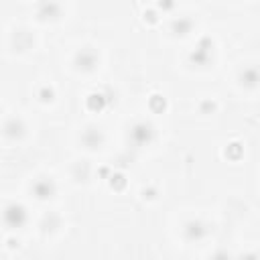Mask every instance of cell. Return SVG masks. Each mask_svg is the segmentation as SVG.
I'll return each instance as SVG.
<instances>
[{
  "label": "cell",
  "instance_id": "1",
  "mask_svg": "<svg viewBox=\"0 0 260 260\" xmlns=\"http://www.w3.org/2000/svg\"><path fill=\"white\" fill-rule=\"evenodd\" d=\"M2 221L8 230H20L27 226L29 221V214H27V207L22 203H17V201H10L4 205L2 209Z\"/></svg>",
  "mask_w": 260,
  "mask_h": 260
},
{
  "label": "cell",
  "instance_id": "2",
  "mask_svg": "<svg viewBox=\"0 0 260 260\" xmlns=\"http://www.w3.org/2000/svg\"><path fill=\"white\" fill-rule=\"evenodd\" d=\"M155 126L151 124V122H146V120H139V122H134V124L130 126V132H128V140L132 146L136 148H142V146H148L153 140H155Z\"/></svg>",
  "mask_w": 260,
  "mask_h": 260
},
{
  "label": "cell",
  "instance_id": "3",
  "mask_svg": "<svg viewBox=\"0 0 260 260\" xmlns=\"http://www.w3.org/2000/svg\"><path fill=\"white\" fill-rule=\"evenodd\" d=\"M189 61L191 65H197V67H207L209 63L214 61V39L212 37L203 35L200 41H197L195 49L189 53Z\"/></svg>",
  "mask_w": 260,
  "mask_h": 260
},
{
  "label": "cell",
  "instance_id": "4",
  "mask_svg": "<svg viewBox=\"0 0 260 260\" xmlns=\"http://www.w3.org/2000/svg\"><path fill=\"white\" fill-rule=\"evenodd\" d=\"M98 63H100V57H98V53L94 51L92 47H83L76 55H73V65H76L80 71L90 73V71H94L98 67Z\"/></svg>",
  "mask_w": 260,
  "mask_h": 260
},
{
  "label": "cell",
  "instance_id": "5",
  "mask_svg": "<svg viewBox=\"0 0 260 260\" xmlns=\"http://www.w3.org/2000/svg\"><path fill=\"white\" fill-rule=\"evenodd\" d=\"M61 4L57 0H39V4H37V19L47 22V20H57L61 17Z\"/></svg>",
  "mask_w": 260,
  "mask_h": 260
},
{
  "label": "cell",
  "instance_id": "6",
  "mask_svg": "<svg viewBox=\"0 0 260 260\" xmlns=\"http://www.w3.org/2000/svg\"><path fill=\"white\" fill-rule=\"evenodd\" d=\"M55 191H57V185H55L53 179H49V177H41V179H37L33 183V195L39 201H49L55 195Z\"/></svg>",
  "mask_w": 260,
  "mask_h": 260
},
{
  "label": "cell",
  "instance_id": "7",
  "mask_svg": "<svg viewBox=\"0 0 260 260\" xmlns=\"http://www.w3.org/2000/svg\"><path fill=\"white\" fill-rule=\"evenodd\" d=\"M2 134L6 136L8 140H20L24 134H27V124L22 122V118H17V116H12L4 122V126H2Z\"/></svg>",
  "mask_w": 260,
  "mask_h": 260
},
{
  "label": "cell",
  "instance_id": "8",
  "mask_svg": "<svg viewBox=\"0 0 260 260\" xmlns=\"http://www.w3.org/2000/svg\"><path fill=\"white\" fill-rule=\"evenodd\" d=\"M104 142H106V134L100 128H98V126H88V128L81 132V144L85 148H90V151L100 148Z\"/></svg>",
  "mask_w": 260,
  "mask_h": 260
},
{
  "label": "cell",
  "instance_id": "9",
  "mask_svg": "<svg viewBox=\"0 0 260 260\" xmlns=\"http://www.w3.org/2000/svg\"><path fill=\"white\" fill-rule=\"evenodd\" d=\"M207 232L209 228L203 224L201 220H189L187 224H185L183 228V234H185V240H189V242H200L207 236Z\"/></svg>",
  "mask_w": 260,
  "mask_h": 260
},
{
  "label": "cell",
  "instance_id": "10",
  "mask_svg": "<svg viewBox=\"0 0 260 260\" xmlns=\"http://www.w3.org/2000/svg\"><path fill=\"white\" fill-rule=\"evenodd\" d=\"M12 45H15L17 51L24 53V51H29V49H33L35 39H33V35H31L29 31L20 29V31H17V33H15V37H12Z\"/></svg>",
  "mask_w": 260,
  "mask_h": 260
},
{
  "label": "cell",
  "instance_id": "11",
  "mask_svg": "<svg viewBox=\"0 0 260 260\" xmlns=\"http://www.w3.org/2000/svg\"><path fill=\"white\" fill-rule=\"evenodd\" d=\"M108 104L110 102H108V98H106L104 92H94V94H90L88 98H85V106H88L90 112H96V114H100Z\"/></svg>",
  "mask_w": 260,
  "mask_h": 260
},
{
  "label": "cell",
  "instance_id": "12",
  "mask_svg": "<svg viewBox=\"0 0 260 260\" xmlns=\"http://www.w3.org/2000/svg\"><path fill=\"white\" fill-rule=\"evenodd\" d=\"M193 29V20L189 17H179V19H173L171 20V33L175 37H185L189 35Z\"/></svg>",
  "mask_w": 260,
  "mask_h": 260
},
{
  "label": "cell",
  "instance_id": "13",
  "mask_svg": "<svg viewBox=\"0 0 260 260\" xmlns=\"http://www.w3.org/2000/svg\"><path fill=\"white\" fill-rule=\"evenodd\" d=\"M258 81H260V76H258V69L256 67H246L240 73V83L244 85V88L254 90L256 85H258Z\"/></svg>",
  "mask_w": 260,
  "mask_h": 260
},
{
  "label": "cell",
  "instance_id": "14",
  "mask_svg": "<svg viewBox=\"0 0 260 260\" xmlns=\"http://www.w3.org/2000/svg\"><path fill=\"white\" fill-rule=\"evenodd\" d=\"M61 216L59 214H53V212H49L45 218H43V221H41V228H43V232H55V230H59L61 228Z\"/></svg>",
  "mask_w": 260,
  "mask_h": 260
},
{
  "label": "cell",
  "instance_id": "15",
  "mask_svg": "<svg viewBox=\"0 0 260 260\" xmlns=\"http://www.w3.org/2000/svg\"><path fill=\"white\" fill-rule=\"evenodd\" d=\"M71 175H73V179H76V181H88V177H90V163H88V160H80V163H76V165H73V169H71Z\"/></svg>",
  "mask_w": 260,
  "mask_h": 260
},
{
  "label": "cell",
  "instance_id": "16",
  "mask_svg": "<svg viewBox=\"0 0 260 260\" xmlns=\"http://www.w3.org/2000/svg\"><path fill=\"white\" fill-rule=\"evenodd\" d=\"M148 108H151L155 114H163L167 110V98L160 96V94H153L148 98Z\"/></svg>",
  "mask_w": 260,
  "mask_h": 260
},
{
  "label": "cell",
  "instance_id": "17",
  "mask_svg": "<svg viewBox=\"0 0 260 260\" xmlns=\"http://www.w3.org/2000/svg\"><path fill=\"white\" fill-rule=\"evenodd\" d=\"M126 175H124V173H114L112 171V175H110L108 177V185H110V187H112L114 191H124L126 189Z\"/></svg>",
  "mask_w": 260,
  "mask_h": 260
},
{
  "label": "cell",
  "instance_id": "18",
  "mask_svg": "<svg viewBox=\"0 0 260 260\" xmlns=\"http://www.w3.org/2000/svg\"><path fill=\"white\" fill-rule=\"evenodd\" d=\"M224 155H226V159H230V160H240L242 155H244V146H242V142H238V140L230 142V144L226 146Z\"/></svg>",
  "mask_w": 260,
  "mask_h": 260
},
{
  "label": "cell",
  "instance_id": "19",
  "mask_svg": "<svg viewBox=\"0 0 260 260\" xmlns=\"http://www.w3.org/2000/svg\"><path fill=\"white\" fill-rule=\"evenodd\" d=\"M37 98L43 102V104H51L55 100V90L51 85H41L39 92H37Z\"/></svg>",
  "mask_w": 260,
  "mask_h": 260
},
{
  "label": "cell",
  "instance_id": "20",
  "mask_svg": "<svg viewBox=\"0 0 260 260\" xmlns=\"http://www.w3.org/2000/svg\"><path fill=\"white\" fill-rule=\"evenodd\" d=\"M216 110H218V104L214 100H209V98H207V100H201L200 102V112L201 114H214Z\"/></svg>",
  "mask_w": 260,
  "mask_h": 260
},
{
  "label": "cell",
  "instance_id": "21",
  "mask_svg": "<svg viewBox=\"0 0 260 260\" xmlns=\"http://www.w3.org/2000/svg\"><path fill=\"white\" fill-rule=\"evenodd\" d=\"M175 0H157V6L159 10H163V12H171L173 8H175Z\"/></svg>",
  "mask_w": 260,
  "mask_h": 260
},
{
  "label": "cell",
  "instance_id": "22",
  "mask_svg": "<svg viewBox=\"0 0 260 260\" xmlns=\"http://www.w3.org/2000/svg\"><path fill=\"white\" fill-rule=\"evenodd\" d=\"M144 20H146V22H151V24L159 22V12H157V10H153V8L144 10Z\"/></svg>",
  "mask_w": 260,
  "mask_h": 260
},
{
  "label": "cell",
  "instance_id": "23",
  "mask_svg": "<svg viewBox=\"0 0 260 260\" xmlns=\"http://www.w3.org/2000/svg\"><path fill=\"white\" fill-rule=\"evenodd\" d=\"M157 187H146V189H142V197H144V200H155V197H157Z\"/></svg>",
  "mask_w": 260,
  "mask_h": 260
},
{
  "label": "cell",
  "instance_id": "24",
  "mask_svg": "<svg viewBox=\"0 0 260 260\" xmlns=\"http://www.w3.org/2000/svg\"><path fill=\"white\" fill-rule=\"evenodd\" d=\"M98 175H100L102 179H108L110 175H112V169H110V167H102L100 171H98Z\"/></svg>",
  "mask_w": 260,
  "mask_h": 260
},
{
  "label": "cell",
  "instance_id": "25",
  "mask_svg": "<svg viewBox=\"0 0 260 260\" xmlns=\"http://www.w3.org/2000/svg\"><path fill=\"white\" fill-rule=\"evenodd\" d=\"M8 248H19V240L17 238H8Z\"/></svg>",
  "mask_w": 260,
  "mask_h": 260
},
{
  "label": "cell",
  "instance_id": "26",
  "mask_svg": "<svg viewBox=\"0 0 260 260\" xmlns=\"http://www.w3.org/2000/svg\"><path fill=\"white\" fill-rule=\"evenodd\" d=\"M0 112H2V106H0Z\"/></svg>",
  "mask_w": 260,
  "mask_h": 260
}]
</instances>
